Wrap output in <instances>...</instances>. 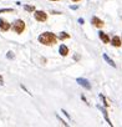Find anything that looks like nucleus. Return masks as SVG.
<instances>
[{
  "instance_id": "20",
  "label": "nucleus",
  "mask_w": 122,
  "mask_h": 127,
  "mask_svg": "<svg viewBox=\"0 0 122 127\" xmlns=\"http://www.w3.org/2000/svg\"><path fill=\"white\" fill-rule=\"evenodd\" d=\"M51 14H55V15H57V14H61V13H57V11H51Z\"/></svg>"
},
{
  "instance_id": "18",
  "label": "nucleus",
  "mask_w": 122,
  "mask_h": 127,
  "mask_svg": "<svg viewBox=\"0 0 122 127\" xmlns=\"http://www.w3.org/2000/svg\"><path fill=\"white\" fill-rule=\"evenodd\" d=\"M79 23H80V24H84V23H85V20H84L82 18H80V19H79Z\"/></svg>"
},
{
  "instance_id": "1",
  "label": "nucleus",
  "mask_w": 122,
  "mask_h": 127,
  "mask_svg": "<svg viewBox=\"0 0 122 127\" xmlns=\"http://www.w3.org/2000/svg\"><path fill=\"white\" fill-rule=\"evenodd\" d=\"M37 40H39L40 44H42V45H45V46H52V45H55L56 41H57L56 36H55L52 32H50V31L42 32V34L37 37Z\"/></svg>"
},
{
  "instance_id": "10",
  "label": "nucleus",
  "mask_w": 122,
  "mask_h": 127,
  "mask_svg": "<svg viewBox=\"0 0 122 127\" xmlns=\"http://www.w3.org/2000/svg\"><path fill=\"white\" fill-rule=\"evenodd\" d=\"M102 56H103L105 61H106V62L110 66H112V67H116V64H115V61H113V60H112V59H111V57H110V56L107 55V54H103Z\"/></svg>"
},
{
  "instance_id": "5",
  "label": "nucleus",
  "mask_w": 122,
  "mask_h": 127,
  "mask_svg": "<svg viewBox=\"0 0 122 127\" xmlns=\"http://www.w3.org/2000/svg\"><path fill=\"white\" fill-rule=\"evenodd\" d=\"M91 24H92L95 28H98V29H101V28L105 25L103 20H101V19H100V18H97V16H93V18L91 19Z\"/></svg>"
},
{
  "instance_id": "23",
  "label": "nucleus",
  "mask_w": 122,
  "mask_h": 127,
  "mask_svg": "<svg viewBox=\"0 0 122 127\" xmlns=\"http://www.w3.org/2000/svg\"><path fill=\"white\" fill-rule=\"evenodd\" d=\"M121 40H122V36H121Z\"/></svg>"
},
{
  "instance_id": "17",
  "label": "nucleus",
  "mask_w": 122,
  "mask_h": 127,
  "mask_svg": "<svg viewBox=\"0 0 122 127\" xmlns=\"http://www.w3.org/2000/svg\"><path fill=\"white\" fill-rule=\"evenodd\" d=\"M62 113H65V116H66V117H69V118H70V115H69V113H67V112H66V111H65V110H62Z\"/></svg>"
},
{
  "instance_id": "7",
  "label": "nucleus",
  "mask_w": 122,
  "mask_h": 127,
  "mask_svg": "<svg viewBox=\"0 0 122 127\" xmlns=\"http://www.w3.org/2000/svg\"><path fill=\"white\" fill-rule=\"evenodd\" d=\"M98 37L101 39V41L103 42V44H108L111 40H110V37H108V35L106 34V32H103V31H100L98 32Z\"/></svg>"
},
{
  "instance_id": "16",
  "label": "nucleus",
  "mask_w": 122,
  "mask_h": 127,
  "mask_svg": "<svg viewBox=\"0 0 122 127\" xmlns=\"http://www.w3.org/2000/svg\"><path fill=\"white\" fill-rule=\"evenodd\" d=\"M6 57H8V59H14V57H15V55H14V52H13V51H8Z\"/></svg>"
},
{
  "instance_id": "22",
  "label": "nucleus",
  "mask_w": 122,
  "mask_h": 127,
  "mask_svg": "<svg viewBox=\"0 0 122 127\" xmlns=\"http://www.w3.org/2000/svg\"><path fill=\"white\" fill-rule=\"evenodd\" d=\"M50 1H57V0H50Z\"/></svg>"
},
{
  "instance_id": "2",
  "label": "nucleus",
  "mask_w": 122,
  "mask_h": 127,
  "mask_svg": "<svg viewBox=\"0 0 122 127\" xmlns=\"http://www.w3.org/2000/svg\"><path fill=\"white\" fill-rule=\"evenodd\" d=\"M13 30L16 34H23L24 30H25V23H24V20H21V19L15 20L14 24H13Z\"/></svg>"
},
{
  "instance_id": "6",
  "label": "nucleus",
  "mask_w": 122,
  "mask_h": 127,
  "mask_svg": "<svg viewBox=\"0 0 122 127\" xmlns=\"http://www.w3.org/2000/svg\"><path fill=\"white\" fill-rule=\"evenodd\" d=\"M10 28H11V25H10L6 20H4V19H0V30L5 32V31L10 30Z\"/></svg>"
},
{
  "instance_id": "15",
  "label": "nucleus",
  "mask_w": 122,
  "mask_h": 127,
  "mask_svg": "<svg viewBox=\"0 0 122 127\" xmlns=\"http://www.w3.org/2000/svg\"><path fill=\"white\" fill-rule=\"evenodd\" d=\"M3 13H14V9H1L0 14H3Z\"/></svg>"
},
{
  "instance_id": "12",
  "label": "nucleus",
  "mask_w": 122,
  "mask_h": 127,
  "mask_svg": "<svg viewBox=\"0 0 122 127\" xmlns=\"http://www.w3.org/2000/svg\"><path fill=\"white\" fill-rule=\"evenodd\" d=\"M59 39H60L61 41L67 40V39H70V34H67L66 31H61V32H60V35H59Z\"/></svg>"
},
{
  "instance_id": "19",
  "label": "nucleus",
  "mask_w": 122,
  "mask_h": 127,
  "mask_svg": "<svg viewBox=\"0 0 122 127\" xmlns=\"http://www.w3.org/2000/svg\"><path fill=\"white\" fill-rule=\"evenodd\" d=\"M3 82H4V79H3V76H1V75H0V84L3 85Z\"/></svg>"
},
{
  "instance_id": "9",
  "label": "nucleus",
  "mask_w": 122,
  "mask_h": 127,
  "mask_svg": "<svg viewBox=\"0 0 122 127\" xmlns=\"http://www.w3.org/2000/svg\"><path fill=\"white\" fill-rule=\"evenodd\" d=\"M59 52H60V55L61 56H67L69 55V47L66 46V45H60V47H59Z\"/></svg>"
},
{
  "instance_id": "11",
  "label": "nucleus",
  "mask_w": 122,
  "mask_h": 127,
  "mask_svg": "<svg viewBox=\"0 0 122 127\" xmlns=\"http://www.w3.org/2000/svg\"><path fill=\"white\" fill-rule=\"evenodd\" d=\"M98 108H100V110L102 111V113H103V116H105V120L107 121V123H108L110 126H113V125L111 123V121H110V118H108V113H107V111H106V110H105L103 107H101V106H98Z\"/></svg>"
},
{
  "instance_id": "3",
  "label": "nucleus",
  "mask_w": 122,
  "mask_h": 127,
  "mask_svg": "<svg viewBox=\"0 0 122 127\" xmlns=\"http://www.w3.org/2000/svg\"><path fill=\"white\" fill-rule=\"evenodd\" d=\"M34 16H35V20L40 21V23H45L47 20V14L45 11H42V10H35Z\"/></svg>"
},
{
  "instance_id": "8",
  "label": "nucleus",
  "mask_w": 122,
  "mask_h": 127,
  "mask_svg": "<svg viewBox=\"0 0 122 127\" xmlns=\"http://www.w3.org/2000/svg\"><path fill=\"white\" fill-rule=\"evenodd\" d=\"M111 44H112V46H115V47H120L121 44H122V40H121L120 36H113V37L111 39Z\"/></svg>"
},
{
  "instance_id": "4",
  "label": "nucleus",
  "mask_w": 122,
  "mask_h": 127,
  "mask_svg": "<svg viewBox=\"0 0 122 127\" xmlns=\"http://www.w3.org/2000/svg\"><path fill=\"white\" fill-rule=\"evenodd\" d=\"M76 82H77L80 86H82L84 89H86V90H91V84H90L89 80L82 79V77H77V79H76Z\"/></svg>"
},
{
  "instance_id": "13",
  "label": "nucleus",
  "mask_w": 122,
  "mask_h": 127,
  "mask_svg": "<svg viewBox=\"0 0 122 127\" xmlns=\"http://www.w3.org/2000/svg\"><path fill=\"white\" fill-rule=\"evenodd\" d=\"M24 9H25V11H28V13H35V6H30V5H24Z\"/></svg>"
},
{
  "instance_id": "21",
  "label": "nucleus",
  "mask_w": 122,
  "mask_h": 127,
  "mask_svg": "<svg viewBox=\"0 0 122 127\" xmlns=\"http://www.w3.org/2000/svg\"><path fill=\"white\" fill-rule=\"evenodd\" d=\"M71 1H74V3H79V1H81V0H71Z\"/></svg>"
},
{
  "instance_id": "14",
  "label": "nucleus",
  "mask_w": 122,
  "mask_h": 127,
  "mask_svg": "<svg viewBox=\"0 0 122 127\" xmlns=\"http://www.w3.org/2000/svg\"><path fill=\"white\" fill-rule=\"evenodd\" d=\"M100 98H101V100L103 101V105H105V107H108V106H110V103L107 102V100L105 98V96H103L102 94H100Z\"/></svg>"
}]
</instances>
